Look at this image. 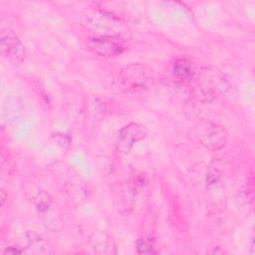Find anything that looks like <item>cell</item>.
I'll list each match as a JSON object with an SVG mask.
<instances>
[{
    "label": "cell",
    "instance_id": "obj_13",
    "mask_svg": "<svg viewBox=\"0 0 255 255\" xmlns=\"http://www.w3.org/2000/svg\"><path fill=\"white\" fill-rule=\"evenodd\" d=\"M23 250L21 249H18L17 247H8L5 251H4V254H19V253H22Z\"/></svg>",
    "mask_w": 255,
    "mask_h": 255
},
{
    "label": "cell",
    "instance_id": "obj_6",
    "mask_svg": "<svg viewBox=\"0 0 255 255\" xmlns=\"http://www.w3.org/2000/svg\"><path fill=\"white\" fill-rule=\"evenodd\" d=\"M123 39L110 36H96L88 39L87 47L88 49L102 57L113 58L121 55L125 46L123 44Z\"/></svg>",
    "mask_w": 255,
    "mask_h": 255
},
{
    "label": "cell",
    "instance_id": "obj_2",
    "mask_svg": "<svg viewBox=\"0 0 255 255\" xmlns=\"http://www.w3.org/2000/svg\"><path fill=\"white\" fill-rule=\"evenodd\" d=\"M195 135L199 142L209 150L223 148L228 139L225 128L211 121H200L195 127Z\"/></svg>",
    "mask_w": 255,
    "mask_h": 255
},
{
    "label": "cell",
    "instance_id": "obj_11",
    "mask_svg": "<svg viewBox=\"0 0 255 255\" xmlns=\"http://www.w3.org/2000/svg\"><path fill=\"white\" fill-rule=\"evenodd\" d=\"M32 200L40 213H46L49 211L52 204V197L45 190H38Z\"/></svg>",
    "mask_w": 255,
    "mask_h": 255
},
{
    "label": "cell",
    "instance_id": "obj_10",
    "mask_svg": "<svg viewBox=\"0 0 255 255\" xmlns=\"http://www.w3.org/2000/svg\"><path fill=\"white\" fill-rule=\"evenodd\" d=\"M223 171V161L219 159H214L209 167L206 174V187L211 188L212 186H215L217 182L219 181L221 174Z\"/></svg>",
    "mask_w": 255,
    "mask_h": 255
},
{
    "label": "cell",
    "instance_id": "obj_12",
    "mask_svg": "<svg viewBox=\"0 0 255 255\" xmlns=\"http://www.w3.org/2000/svg\"><path fill=\"white\" fill-rule=\"evenodd\" d=\"M136 250L139 254H154L157 251L154 249L153 241L148 237H141L136 240Z\"/></svg>",
    "mask_w": 255,
    "mask_h": 255
},
{
    "label": "cell",
    "instance_id": "obj_9",
    "mask_svg": "<svg viewBox=\"0 0 255 255\" xmlns=\"http://www.w3.org/2000/svg\"><path fill=\"white\" fill-rule=\"evenodd\" d=\"M25 238L27 242V248L32 249V252L36 253H43L49 252L48 251V244L43 239V237L36 233L35 231H28L25 233Z\"/></svg>",
    "mask_w": 255,
    "mask_h": 255
},
{
    "label": "cell",
    "instance_id": "obj_5",
    "mask_svg": "<svg viewBox=\"0 0 255 255\" xmlns=\"http://www.w3.org/2000/svg\"><path fill=\"white\" fill-rule=\"evenodd\" d=\"M89 22L93 27L102 31L99 36L117 37L124 40L123 36L129 33L128 27L125 26L120 19L104 12H99L96 15H92Z\"/></svg>",
    "mask_w": 255,
    "mask_h": 255
},
{
    "label": "cell",
    "instance_id": "obj_3",
    "mask_svg": "<svg viewBox=\"0 0 255 255\" xmlns=\"http://www.w3.org/2000/svg\"><path fill=\"white\" fill-rule=\"evenodd\" d=\"M0 51L3 58L13 66H19L26 56L24 45L15 32L10 28L1 29Z\"/></svg>",
    "mask_w": 255,
    "mask_h": 255
},
{
    "label": "cell",
    "instance_id": "obj_1",
    "mask_svg": "<svg viewBox=\"0 0 255 255\" xmlns=\"http://www.w3.org/2000/svg\"><path fill=\"white\" fill-rule=\"evenodd\" d=\"M121 90L129 96H143L153 86L152 70L139 63H131L124 67L119 74Z\"/></svg>",
    "mask_w": 255,
    "mask_h": 255
},
{
    "label": "cell",
    "instance_id": "obj_8",
    "mask_svg": "<svg viewBox=\"0 0 255 255\" xmlns=\"http://www.w3.org/2000/svg\"><path fill=\"white\" fill-rule=\"evenodd\" d=\"M173 75L181 81H190L194 78L196 70L192 62L186 59L177 60L172 67Z\"/></svg>",
    "mask_w": 255,
    "mask_h": 255
},
{
    "label": "cell",
    "instance_id": "obj_4",
    "mask_svg": "<svg viewBox=\"0 0 255 255\" xmlns=\"http://www.w3.org/2000/svg\"><path fill=\"white\" fill-rule=\"evenodd\" d=\"M200 85L203 94L213 99L223 94L228 88L224 75L216 68H204L201 70Z\"/></svg>",
    "mask_w": 255,
    "mask_h": 255
},
{
    "label": "cell",
    "instance_id": "obj_7",
    "mask_svg": "<svg viewBox=\"0 0 255 255\" xmlns=\"http://www.w3.org/2000/svg\"><path fill=\"white\" fill-rule=\"evenodd\" d=\"M147 128L139 123H129L123 127L117 137V149L122 153H128L134 143L145 138Z\"/></svg>",
    "mask_w": 255,
    "mask_h": 255
},
{
    "label": "cell",
    "instance_id": "obj_14",
    "mask_svg": "<svg viewBox=\"0 0 255 255\" xmlns=\"http://www.w3.org/2000/svg\"><path fill=\"white\" fill-rule=\"evenodd\" d=\"M5 199H6V192H5L4 189H1V203H2V205L4 204Z\"/></svg>",
    "mask_w": 255,
    "mask_h": 255
}]
</instances>
